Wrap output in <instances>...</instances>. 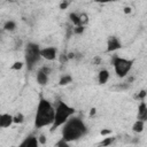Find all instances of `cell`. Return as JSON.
<instances>
[{
	"label": "cell",
	"instance_id": "obj_17",
	"mask_svg": "<svg viewBox=\"0 0 147 147\" xmlns=\"http://www.w3.org/2000/svg\"><path fill=\"white\" fill-rule=\"evenodd\" d=\"M69 20L72 23L74 26H80V20H79V14L78 13H70L69 14Z\"/></svg>",
	"mask_w": 147,
	"mask_h": 147
},
{
	"label": "cell",
	"instance_id": "obj_25",
	"mask_svg": "<svg viewBox=\"0 0 147 147\" xmlns=\"http://www.w3.org/2000/svg\"><path fill=\"white\" fill-rule=\"evenodd\" d=\"M38 141H39V144L40 145H45L46 142H47V138H46V136L45 134H39L38 136Z\"/></svg>",
	"mask_w": 147,
	"mask_h": 147
},
{
	"label": "cell",
	"instance_id": "obj_4",
	"mask_svg": "<svg viewBox=\"0 0 147 147\" xmlns=\"http://www.w3.org/2000/svg\"><path fill=\"white\" fill-rule=\"evenodd\" d=\"M40 46L36 42H28L24 51V59H25V65L28 70H32L34 65L40 61Z\"/></svg>",
	"mask_w": 147,
	"mask_h": 147
},
{
	"label": "cell",
	"instance_id": "obj_21",
	"mask_svg": "<svg viewBox=\"0 0 147 147\" xmlns=\"http://www.w3.org/2000/svg\"><path fill=\"white\" fill-rule=\"evenodd\" d=\"M146 96H147V91H146V90H141V91H139V92L134 95V99H138V100H140V101H145Z\"/></svg>",
	"mask_w": 147,
	"mask_h": 147
},
{
	"label": "cell",
	"instance_id": "obj_3",
	"mask_svg": "<svg viewBox=\"0 0 147 147\" xmlns=\"http://www.w3.org/2000/svg\"><path fill=\"white\" fill-rule=\"evenodd\" d=\"M75 113L76 110L74 107L69 106L64 101H59L55 106V118L53 125L51 126V131H54L60 126H63L75 115Z\"/></svg>",
	"mask_w": 147,
	"mask_h": 147
},
{
	"label": "cell",
	"instance_id": "obj_18",
	"mask_svg": "<svg viewBox=\"0 0 147 147\" xmlns=\"http://www.w3.org/2000/svg\"><path fill=\"white\" fill-rule=\"evenodd\" d=\"M79 20H80V26H86L90 22V18L86 13H80L79 14Z\"/></svg>",
	"mask_w": 147,
	"mask_h": 147
},
{
	"label": "cell",
	"instance_id": "obj_23",
	"mask_svg": "<svg viewBox=\"0 0 147 147\" xmlns=\"http://www.w3.org/2000/svg\"><path fill=\"white\" fill-rule=\"evenodd\" d=\"M85 31V26H74L72 28V32L75 34H83Z\"/></svg>",
	"mask_w": 147,
	"mask_h": 147
},
{
	"label": "cell",
	"instance_id": "obj_2",
	"mask_svg": "<svg viewBox=\"0 0 147 147\" xmlns=\"http://www.w3.org/2000/svg\"><path fill=\"white\" fill-rule=\"evenodd\" d=\"M87 133V126L80 117L72 116L62 127V138L68 142L76 141Z\"/></svg>",
	"mask_w": 147,
	"mask_h": 147
},
{
	"label": "cell",
	"instance_id": "obj_1",
	"mask_svg": "<svg viewBox=\"0 0 147 147\" xmlns=\"http://www.w3.org/2000/svg\"><path fill=\"white\" fill-rule=\"evenodd\" d=\"M55 118V107L51 101L40 96L37 105V110L34 115V127L41 129L45 126H52Z\"/></svg>",
	"mask_w": 147,
	"mask_h": 147
},
{
	"label": "cell",
	"instance_id": "obj_10",
	"mask_svg": "<svg viewBox=\"0 0 147 147\" xmlns=\"http://www.w3.org/2000/svg\"><path fill=\"white\" fill-rule=\"evenodd\" d=\"M14 124V115L3 113L0 115V127L1 129H7L10 127Z\"/></svg>",
	"mask_w": 147,
	"mask_h": 147
},
{
	"label": "cell",
	"instance_id": "obj_30",
	"mask_svg": "<svg viewBox=\"0 0 147 147\" xmlns=\"http://www.w3.org/2000/svg\"><path fill=\"white\" fill-rule=\"evenodd\" d=\"M124 13L125 14H130L131 13V7H124Z\"/></svg>",
	"mask_w": 147,
	"mask_h": 147
},
{
	"label": "cell",
	"instance_id": "obj_24",
	"mask_svg": "<svg viewBox=\"0 0 147 147\" xmlns=\"http://www.w3.org/2000/svg\"><path fill=\"white\" fill-rule=\"evenodd\" d=\"M59 61L63 64V63H67L69 61V57H68V54H61L59 55Z\"/></svg>",
	"mask_w": 147,
	"mask_h": 147
},
{
	"label": "cell",
	"instance_id": "obj_15",
	"mask_svg": "<svg viewBox=\"0 0 147 147\" xmlns=\"http://www.w3.org/2000/svg\"><path fill=\"white\" fill-rule=\"evenodd\" d=\"M16 22L15 21H13V20H8V21H6L5 22V24H3V30L5 31H7V32H13V31H15L16 30Z\"/></svg>",
	"mask_w": 147,
	"mask_h": 147
},
{
	"label": "cell",
	"instance_id": "obj_22",
	"mask_svg": "<svg viewBox=\"0 0 147 147\" xmlns=\"http://www.w3.org/2000/svg\"><path fill=\"white\" fill-rule=\"evenodd\" d=\"M55 147H70V145H69V142L67 140H64L63 138H61V139H59L56 141Z\"/></svg>",
	"mask_w": 147,
	"mask_h": 147
},
{
	"label": "cell",
	"instance_id": "obj_13",
	"mask_svg": "<svg viewBox=\"0 0 147 147\" xmlns=\"http://www.w3.org/2000/svg\"><path fill=\"white\" fill-rule=\"evenodd\" d=\"M115 140H116V137H114V136L103 137V139L98 144V147H109L110 145L114 144Z\"/></svg>",
	"mask_w": 147,
	"mask_h": 147
},
{
	"label": "cell",
	"instance_id": "obj_27",
	"mask_svg": "<svg viewBox=\"0 0 147 147\" xmlns=\"http://www.w3.org/2000/svg\"><path fill=\"white\" fill-rule=\"evenodd\" d=\"M69 5H70L69 1H62V2L59 5V7H60V9H67Z\"/></svg>",
	"mask_w": 147,
	"mask_h": 147
},
{
	"label": "cell",
	"instance_id": "obj_19",
	"mask_svg": "<svg viewBox=\"0 0 147 147\" xmlns=\"http://www.w3.org/2000/svg\"><path fill=\"white\" fill-rule=\"evenodd\" d=\"M24 121H25V117L22 113H16L14 115V124H22L24 123Z\"/></svg>",
	"mask_w": 147,
	"mask_h": 147
},
{
	"label": "cell",
	"instance_id": "obj_29",
	"mask_svg": "<svg viewBox=\"0 0 147 147\" xmlns=\"http://www.w3.org/2000/svg\"><path fill=\"white\" fill-rule=\"evenodd\" d=\"M95 114H96V109H95V108H91V110H90V113H88V116L92 117V116H94Z\"/></svg>",
	"mask_w": 147,
	"mask_h": 147
},
{
	"label": "cell",
	"instance_id": "obj_26",
	"mask_svg": "<svg viewBox=\"0 0 147 147\" xmlns=\"http://www.w3.org/2000/svg\"><path fill=\"white\" fill-rule=\"evenodd\" d=\"M100 134H101L102 137H108V136H110V134H111V130H110V129H106V130H101V132H100Z\"/></svg>",
	"mask_w": 147,
	"mask_h": 147
},
{
	"label": "cell",
	"instance_id": "obj_31",
	"mask_svg": "<svg viewBox=\"0 0 147 147\" xmlns=\"http://www.w3.org/2000/svg\"><path fill=\"white\" fill-rule=\"evenodd\" d=\"M10 147H18V146H10Z\"/></svg>",
	"mask_w": 147,
	"mask_h": 147
},
{
	"label": "cell",
	"instance_id": "obj_9",
	"mask_svg": "<svg viewBox=\"0 0 147 147\" xmlns=\"http://www.w3.org/2000/svg\"><path fill=\"white\" fill-rule=\"evenodd\" d=\"M39 145L40 144L38 141V137L34 134H29L21 141L18 147H39Z\"/></svg>",
	"mask_w": 147,
	"mask_h": 147
},
{
	"label": "cell",
	"instance_id": "obj_28",
	"mask_svg": "<svg viewBox=\"0 0 147 147\" xmlns=\"http://www.w3.org/2000/svg\"><path fill=\"white\" fill-rule=\"evenodd\" d=\"M92 62L94 63V65H98V64H100V63H101V57H99V56H95V57L92 60Z\"/></svg>",
	"mask_w": 147,
	"mask_h": 147
},
{
	"label": "cell",
	"instance_id": "obj_20",
	"mask_svg": "<svg viewBox=\"0 0 147 147\" xmlns=\"http://www.w3.org/2000/svg\"><path fill=\"white\" fill-rule=\"evenodd\" d=\"M24 65H25V63H24V62H22V61H15V62L11 64V67H10V70H15V71H18V70H22Z\"/></svg>",
	"mask_w": 147,
	"mask_h": 147
},
{
	"label": "cell",
	"instance_id": "obj_12",
	"mask_svg": "<svg viewBox=\"0 0 147 147\" xmlns=\"http://www.w3.org/2000/svg\"><path fill=\"white\" fill-rule=\"evenodd\" d=\"M109 77H110L109 71L107 69H101L98 74V83L100 85H105L109 80Z\"/></svg>",
	"mask_w": 147,
	"mask_h": 147
},
{
	"label": "cell",
	"instance_id": "obj_16",
	"mask_svg": "<svg viewBox=\"0 0 147 147\" xmlns=\"http://www.w3.org/2000/svg\"><path fill=\"white\" fill-rule=\"evenodd\" d=\"M72 80L74 79H72L71 75H63V76H61V78L59 80V85L60 86H68L72 83Z\"/></svg>",
	"mask_w": 147,
	"mask_h": 147
},
{
	"label": "cell",
	"instance_id": "obj_5",
	"mask_svg": "<svg viewBox=\"0 0 147 147\" xmlns=\"http://www.w3.org/2000/svg\"><path fill=\"white\" fill-rule=\"evenodd\" d=\"M133 63H134V60L125 59V57H122V56H114L113 60H111L114 71H115L116 76L118 78L126 77L130 74V71L133 67Z\"/></svg>",
	"mask_w": 147,
	"mask_h": 147
},
{
	"label": "cell",
	"instance_id": "obj_6",
	"mask_svg": "<svg viewBox=\"0 0 147 147\" xmlns=\"http://www.w3.org/2000/svg\"><path fill=\"white\" fill-rule=\"evenodd\" d=\"M51 68L47 67V65H42L38 69L37 71V75H36V80L39 85L41 86H45L48 84L49 82V74H51Z\"/></svg>",
	"mask_w": 147,
	"mask_h": 147
},
{
	"label": "cell",
	"instance_id": "obj_8",
	"mask_svg": "<svg viewBox=\"0 0 147 147\" xmlns=\"http://www.w3.org/2000/svg\"><path fill=\"white\" fill-rule=\"evenodd\" d=\"M121 47H122V42H121V40L117 37L110 36L108 38V40H107V48H106L107 53H114V52L118 51Z\"/></svg>",
	"mask_w": 147,
	"mask_h": 147
},
{
	"label": "cell",
	"instance_id": "obj_11",
	"mask_svg": "<svg viewBox=\"0 0 147 147\" xmlns=\"http://www.w3.org/2000/svg\"><path fill=\"white\" fill-rule=\"evenodd\" d=\"M137 119L147 122V103L145 101H140L138 106V113H137Z\"/></svg>",
	"mask_w": 147,
	"mask_h": 147
},
{
	"label": "cell",
	"instance_id": "obj_7",
	"mask_svg": "<svg viewBox=\"0 0 147 147\" xmlns=\"http://www.w3.org/2000/svg\"><path fill=\"white\" fill-rule=\"evenodd\" d=\"M40 55H41V59L46 61H54L57 57V48L54 46L44 47L40 51Z\"/></svg>",
	"mask_w": 147,
	"mask_h": 147
},
{
	"label": "cell",
	"instance_id": "obj_14",
	"mask_svg": "<svg viewBox=\"0 0 147 147\" xmlns=\"http://www.w3.org/2000/svg\"><path fill=\"white\" fill-rule=\"evenodd\" d=\"M132 131L134 132V133H141L142 131H144V129H145V122H142V121H139V119H137L133 124H132Z\"/></svg>",
	"mask_w": 147,
	"mask_h": 147
}]
</instances>
